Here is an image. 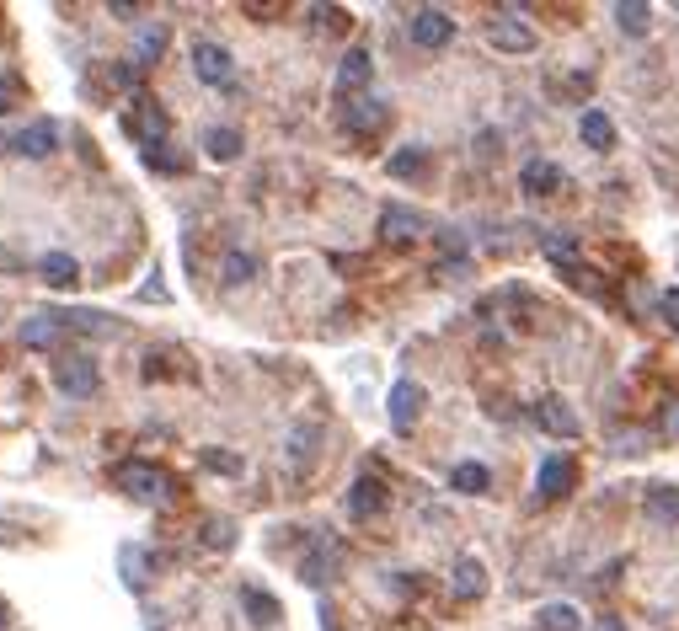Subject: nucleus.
I'll use <instances>...</instances> for the list:
<instances>
[{
  "label": "nucleus",
  "mask_w": 679,
  "mask_h": 631,
  "mask_svg": "<svg viewBox=\"0 0 679 631\" xmlns=\"http://www.w3.org/2000/svg\"><path fill=\"white\" fill-rule=\"evenodd\" d=\"M113 482H118L123 492H134L140 503H156V498H166V492H172V476L156 471V466H145V460H123V466L113 471Z\"/></svg>",
  "instance_id": "1"
},
{
  "label": "nucleus",
  "mask_w": 679,
  "mask_h": 631,
  "mask_svg": "<svg viewBox=\"0 0 679 631\" xmlns=\"http://www.w3.org/2000/svg\"><path fill=\"white\" fill-rule=\"evenodd\" d=\"M59 145V123L38 118V123H22L17 134H0V150H11V156H49V150Z\"/></svg>",
  "instance_id": "2"
},
{
  "label": "nucleus",
  "mask_w": 679,
  "mask_h": 631,
  "mask_svg": "<svg viewBox=\"0 0 679 631\" xmlns=\"http://www.w3.org/2000/svg\"><path fill=\"white\" fill-rule=\"evenodd\" d=\"M385 123H391V102H380V97H348L343 102V129L348 134H380Z\"/></svg>",
  "instance_id": "3"
},
{
  "label": "nucleus",
  "mask_w": 679,
  "mask_h": 631,
  "mask_svg": "<svg viewBox=\"0 0 679 631\" xmlns=\"http://www.w3.org/2000/svg\"><path fill=\"white\" fill-rule=\"evenodd\" d=\"M54 386L65 391L70 402H86V396L102 391V375H97V364H91V359H65L54 369Z\"/></svg>",
  "instance_id": "4"
},
{
  "label": "nucleus",
  "mask_w": 679,
  "mask_h": 631,
  "mask_svg": "<svg viewBox=\"0 0 679 631\" xmlns=\"http://www.w3.org/2000/svg\"><path fill=\"white\" fill-rule=\"evenodd\" d=\"M193 75L204 86H230V75H236V65H230V49L225 43H193Z\"/></svg>",
  "instance_id": "5"
},
{
  "label": "nucleus",
  "mask_w": 679,
  "mask_h": 631,
  "mask_svg": "<svg viewBox=\"0 0 679 631\" xmlns=\"http://www.w3.org/2000/svg\"><path fill=\"white\" fill-rule=\"evenodd\" d=\"M450 38H455V17H450V11H439V6L412 11V43H418V49H444Z\"/></svg>",
  "instance_id": "6"
},
{
  "label": "nucleus",
  "mask_w": 679,
  "mask_h": 631,
  "mask_svg": "<svg viewBox=\"0 0 679 631\" xmlns=\"http://www.w3.org/2000/svg\"><path fill=\"white\" fill-rule=\"evenodd\" d=\"M418 412H423V386L418 380H396L391 386V428L407 434V428L418 423Z\"/></svg>",
  "instance_id": "7"
},
{
  "label": "nucleus",
  "mask_w": 679,
  "mask_h": 631,
  "mask_svg": "<svg viewBox=\"0 0 679 631\" xmlns=\"http://www.w3.org/2000/svg\"><path fill=\"white\" fill-rule=\"evenodd\" d=\"M642 514L653 519V525H663V530L679 525V487L674 482H653L642 492Z\"/></svg>",
  "instance_id": "8"
},
{
  "label": "nucleus",
  "mask_w": 679,
  "mask_h": 631,
  "mask_svg": "<svg viewBox=\"0 0 679 631\" xmlns=\"http://www.w3.org/2000/svg\"><path fill=\"white\" fill-rule=\"evenodd\" d=\"M535 418H540V428H546V434H557V439H578V434H583L578 412L567 407L562 396H546V402L535 407Z\"/></svg>",
  "instance_id": "9"
},
{
  "label": "nucleus",
  "mask_w": 679,
  "mask_h": 631,
  "mask_svg": "<svg viewBox=\"0 0 679 631\" xmlns=\"http://www.w3.org/2000/svg\"><path fill=\"white\" fill-rule=\"evenodd\" d=\"M380 230H385V241H418L423 230H428V220H423L418 209H407V204H385Z\"/></svg>",
  "instance_id": "10"
},
{
  "label": "nucleus",
  "mask_w": 679,
  "mask_h": 631,
  "mask_svg": "<svg viewBox=\"0 0 679 631\" xmlns=\"http://www.w3.org/2000/svg\"><path fill=\"white\" fill-rule=\"evenodd\" d=\"M487 38H492V49H503V54H535V27H524V22H508V17H498L487 27Z\"/></svg>",
  "instance_id": "11"
},
{
  "label": "nucleus",
  "mask_w": 679,
  "mask_h": 631,
  "mask_svg": "<svg viewBox=\"0 0 679 631\" xmlns=\"http://www.w3.org/2000/svg\"><path fill=\"white\" fill-rule=\"evenodd\" d=\"M385 509V482L380 476H359L348 487V519H375Z\"/></svg>",
  "instance_id": "12"
},
{
  "label": "nucleus",
  "mask_w": 679,
  "mask_h": 631,
  "mask_svg": "<svg viewBox=\"0 0 679 631\" xmlns=\"http://www.w3.org/2000/svg\"><path fill=\"white\" fill-rule=\"evenodd\" d=\"M369 75H375V59H369V49H348L343 65H337V91H343V97H353V91H359V97H364Z\"/></svg>",
  "instance_id": "13"
},
{
  "label": "nucleus",
  "mask_w": 679,
  "mask_h": 631,
  "mask_svg": "<svg viewBox=\"0 0 679 631\" xmlns=\"http://www.w3.org/2000/svg\"><path fill=\"white\" fill-rule=\"evenodd\" d=\"M519 188H524V193H535V198H551V193L562 188V166H557V161H546V156L524 161V172H519Z\"/></svg>",
  "instance_id": "14"
},
{
  "label": "nucleus",
  "mask_w": 679,
  "mask_h": 631,
  "mask_svg": "<svg viewBox=\"0 0 679 631\" xmlns=\"http://www.w3.org/2000/svg\"><path fill=\"white\" fill-rule=\"evenodd\" d=\"M573 460H562V455H546L540 460V476H535V492L540 498H562V492H573Z\"/></svg>",
  "instance_id": "15"
},
{
  "label": "nucleus",
  "mask_w": 679,
  "mask_h": 631,
  "mask_svg": "<svg viewBox=\"0 0 679 631\" xmlns=\"http://www.w3.org/2000/svg\"><path fill=\"white\" fill-rule=\"evenodd\" d=\"M59 332H65V316L59 311H33L22 321V348H54Z\"/></svg>",
  "instance_id": "16"
},
{
  "label": "nucleus",
  "mask_w": 679,
  "mask_h": 631,
  "mask_svg": "<svg viewBox=\"0 0 679 631\" xmlns=\"http://www.w3.org/2000/svg\"><path fill=\"white\" fill-rule=\"evenodd\" d=\"M332 567H337V546H327V541H316L311 551L300 557V578L311 583V589H321V583L332 578Z\"/></svg>",
  "instance_id": "17"
},
{
  "label": "nucleus",
  "mask_w": 679,
  "mask_h": 631,
  "mask_svg": "<svg viewBox=\"0 0 679 631\" xmlns=\"http://www.w3.org/2000/svg\"><path fill=\"white\" fill-rule=\"evenodd\" d=\"M38 273H43V284H54V289H70L75 279H81V263H75L70 252H43Z\"/></svg>",
  "instance_id": "18"
},
{
  "label": "nucleus",
  "mask_w": 679,
  "mask_h": 631,
  "mask_svg": "<svg viewBox=\"0 0 679 631\" xmlns=\"http://www.w3.org/2000/svg\"><path fill=\"white\" fill-rule=\"evenodd\" d=\"M450 589H455V599H476L487 589V567L476 562V557H460L455 562V578H450Z\"/></svg>",
  "instance_id": "19"
},
{
  "label": "nucleus",
  "mask_w": 679,
  "mask_h": 631,
  "mask_svg": "<svg viewBox=\"0 0 679 631\" xmlns=\"http://www.w3.org/2000/svg\"><path fill=\"white\" fill-rule=\"evenodd\" d=\"M540 252H546L557 268H567V273H583V268H578V241H573V236H557V230H540Z\"/></svg>",
  "instance_id": "20"
},
{
  "label": "nucleus",
  "mask_w": 679,
  "mask_h": 631,
  "mask_svg": "<svg viewBox=\"0 0 679 631\" xmlns=\"http://www.w3.org/2000/svg\"><path fill=\"white\" fill-rule=\"evenodd\" d=\"M166 22H150V27H140V38H134V65H156V59L166 54Z\"/></svg>",
  "instance_id": "21"
},
{
  "label": "nucleus",
  "mask_w": 679,
  "mask_h": 631,
  "mask_svg": "<svg viewBox=\"0 0 679 631\" xmlns=\"http://www.w3.org/2000/svg\"><path fill=\"white\" fill-rule=\"evenodd\" d=\"M578 134H583V145H589V150H610V145H615V123L599 113V107L578 118Z\"/></svg>",
  "instance_id": "22"
},
{
  "label": "nucleus",
  "mask_w": 679,
  "mask_h": 631,
  "mask_svg": "<svg viewBox=\"0 0 679 631\" xmlns=\"http://www.w3.org/2000/svg\"><path fill=\"white\" fill-rule=\"evenodd\" d=\"M241 605H246V615H252V626H273V621H279V599L262 594V589H241Z\"/></svg>",
  "instance_id": "23"
},
{
  "label": "nucleus",
  "mask_w": 679,
  "mask_h": 631,
  "mask_svg": "<svg viewBox=\"0 0 679 631\" xmlns=\"http://www.w3.org/2000/svg\"><path fill=\"white\" fill-rule=\"evenodd\" d=\"M450 487H455V492H487V487H492V471L476 466V460H460V466L450 471Z\"/></svg>",
  "instance_id": "24"
},
{
  "label": "nucleus",
  "mask_w": 679,
  "mask_h": 631,
  "mask_svg": "<svg viewBox=\"0 0 679 631\" xmlns=\"http://www.w3.org/2000/svg\"><path fill=\"white\" fill-rule=\"evenodd\" d=\"M615 22H621V33L642 38V33H647V22H653V11H647L642 0H621V6H615Z\"/></svg>",
  "instance_id": "25"
},
{
  "label": "nucleus",
  "mask_w": 679,
  "mask_h": 631,
  "mask_svg": "<svg viewBox=\"0 0 679 631\" xmlns=\"http://www.w3.org/2000/svg\"><path fill=\"white\" fill-rule=\"evenodd\" d=\"M204 150H209L214 161H236L241 156V134L236 129H209L204 134Z\"/></svg>",
  "instance_id": "26"
},
{
  "label": "nucleus",
  "mask_w": 679,
  "mask_h": 631,
  "mask_svg": "<svg viewBox=\"0 0 679 631\" xmlns=\"http://www.w3.org/2000/svg\"><path fill=\"white\" fill-rule=\"evenodd\" d=\"M540 631H583V615L573 605H546L540 610Z\"/></svg>",
  "instance_id": "27"
},
{
  "label": "nucleus",
  "mask_w": 679,
  "mask_h": 631,
  "mask_svg": "<svg viewBox=\"0 0 679 631\" xmlns=\"http://www.w3.org/2000/svg\"><path fill=\"white\" fill-rule=\"evenodd\" d=\"M391 177H423V166H428V150H418V145H407V150H396L391 161Z\"/></svg>",
  "instance_id": "28"
},
{
  "label": "nucleus",
  "mask_w": 679,
  "mask_h": 631,
  "mask_svg": "<svg viewBox=\"0 0 679 631\" xmlns=\"http://www.w3.org/2000/svg\"><path fill=\"white\" fill-rule=\"evenodd\" d=\"M145 166H156V172H172V177H177L188 161H182V156H177V150L166 145V140H156V145H145Z\"/></svg>",
  "instance_id": "29"
},
{
  "label": "nucleus",
  "mask_w": 679,
  "mask_h": 631,
  "mask_svg": "<svg viewBox=\"0 0 679 631\" xmlns=\"http://www.w3.org/2000/svg\"><path fill=\"white\" fill-rule=\"evenodd\" d=\"M257 273V257H246V252H230L225 257V284H246Z\"/></svg>",
  "instance_id": "30"
},
{
  "label": "nucleus",
  "mask_w": 679,
  "mask_h": 631,
  "mask_svg": "<svg viewBox=\"0 0 679 631\" xmlns=\"http://www.w3.org/2000/svg\"><path fill=\"white\" fill-rule=\"evenodd\" d=\"M65 327H81V332H113V321L107 316H97V311H65Z\"/></svg>",
  "instance_id": "31"
},
{
  "label": "nucleus",
  "mask_w": 679,
  "mask_h": 631,
  "mask_svg": "<svg viewBox=\"0 0 679 631\" xmlns=\"http://www.w3.org/2000/svg\"><path fill=\"white\" fill-rule=\"evenodd\" d=\"M311 450H316V428H295V434H289V460H295V466H305V460H311Z\"/></svg>",
  "instance_id": "32"
},
{
  "label": "nucleus",
  "mask_w": 679,
  "mask_h": 631,
  "mask_svg": "<svg viewBox=\"0 0 679 631\" xmlns=\"http://www.w3.org/2000/svg\"><path fill=\"white\" fill-rule=\"evenodd\" d=\"M230 541H236V525H230V519H209V525H204V546L225 551Z\"/></svg>",
  "instance_id": "33"
},
{
  "label": "nucleus",
  "mask_w": 679,
  "mask_h": 631,
  "mask_svg": "<svg viewBox=\"0 0 679 631\" xmlns=\"http://www.w3.org/2000/svg\"><path fill=\"white\" fill-rule=\"evenodd\" d=\"M204 466L209 471H225V476H241V460L225 455V450H204Z\"/></svg>",
  "instance_id": "34"
},
{
  "label": "nucleus",
  "mask_w": 679,
  "mask_h": 631,
  "mask_svg": "<svg viewBox=\"0 0 679 631\" xmlns=\"http://www.w3.org/2000/svg\"><path fill=\"white\" fill-rule=\"evenodd\" d=\"M658 311H663V321L679 332V289H663V295H658Z\"/></svg>",
  "instance_id": "35"
},
{
  "label": "nucleus",
  "mask_w": 679,
  "mask_h": 631,
  "mask_svg": "<svg viewBox=\"0 0 679 631\" xmlns=\"http://www.w3.org/2000/svg\"><path fill=\"white\" fill-rule=\"evenodd\" d=\"M113 81H118L123 91H134V86H140V70H134V65H113Z\"/></svg>",
  "instance_id": "36"
},
{
  "label": "nucleus",
  "mask_w": 679,
  "mask_h": 631,
  "mask_svg": "<svg viewBox=\"0 0 679 631\" xmlns=\"http://www.w3.org/2000/svg\"><path fill=\"white\" fill-rule=\"evenodd\" d=\"M663 434H669V439H679V396H674L669 407H663Z\"/></svg>",
  "instance_id": "37"
},
{
  "label": "nucleus",
  "mask_w": 679,
  "mask_h": 631,
  "mask_svg": "<svg viewBox=\"0 0 679 631\" xmlns=\"http://www.w3.org/2000/svg\"><path fill=\"white\" fill-rule=\"evenodd\" d=\"M107 17H118V22H134V17H140V6H129V0H118V6H107Z\"/></svg>",
  "instance_id": "38"
},
{
  "label": "nucleus",
  "mask_w": 679,
  "mask_h": 631,
  "mask_svg": "<svg viewBox=\"0 0 679 631\" xmlns=\"http://www.w3.org/2000/svg\"><path fill=\"white\" fill-rule=\"evenodd\" d=\"M11 102H17V91H11V81H0V113H11Z\"/></svg>",
  "instance_id": "39"
},
{
  "label": "nucleus",
  "mask_w": 679,
  "mask_h": 631,
  "mask_svg": "<svg viewBox=\"0 0 679 631\" xmlns=\"http://www.w3.org/2000/svg\"><path fill=\"white\" fill-rule=\"evenodd\" d=\"M594 631H621V621H615V615H605V621H599Z\"/></svg>",
  "instance_id": "40"
},
{
  "label": "nucleus",
  "mask_w": 679,
  "mask_h": 631,
  "mask_svg": "<svg viewBox=\"0 0 679 631\" xmlns=\"http://www.w3.org/2000/svg\"><path fill=\"white\" fill-rule=\"evenodd\" d=\"M0 631H6V615H0Z\"/></svg>",
  "instance_id": "41"
}]
</instances>
